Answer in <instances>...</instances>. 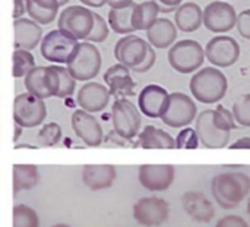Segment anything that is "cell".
Listing matches in <instances>:
<instances>
[{"instance_id":"cell-1","label":"cell","mask_w":250,"mask_h":227,"mask_svg":"<svg viewBox=\"0 0 250 227\" xmlns=\"http://www.w3.org/2000/svg\"><path fill=\"white\" fill-rule=\"evenodd\" d=\"M211 192L221 208L234 210L249 195L250 178L240 172L220 173L211 181Z\"/></svg>"},{"instance_id":"cell-2","label":"cell","mask_w":250,"mask_h":227,"mask_svg":"<svg viewBox=\"0 0 250 227\" xmlns=\"http://www.w3.org/2000/svg\"><path fill=\"white\" fill-rule=\"evenodd\" d=\"M189 88L199 103L215 104L226 97L229 91V81L218 68H201L192 76Z\"/></svg>"},{"instance_id":"cell-3","label":"cell","mask_w":250,"mask_h":227,"mask_svg":"<svg viewBox=\"0 0 250 227\" xmlns=\"http://www.w3.org/2000/svg\"><path fill=\"white\" fill-rule=\"evenodd\" d=\"M101 53L100 50L88 41L79 43L73 56L66 65V69L76 81H91L101 69Z\"/></svg>"},{"instance_id":"cell-4","label":"cell","mask_w":250,"mask_h":227,"mask_svg":"<svg viewBox=\"0 0 250 227\" xmlns=\"http://www.w3.org/2000/svg\"><path fill=\"white\" fill-rule=\"evenodd\" d=\"M205 48L195 40H182L168 50V63L179 73L199 70L205 62Z\"/></svg>"},{"instance_id":"cell-5","label":"cell","mask_w":250,"mask_h":227,"mask_svg":"<svg viewBox=\"0 0 250 227\" xmlns=\"http://www.w3.org/2000/svg\"><path fill=\"white\" fill-rule=\"evenodd\" d=\"M57 25V29L75 40H86L94 26V12L79 4L67 6L60 12Z\"/></svg>"},{"instance_id":"cell-6","label":"cell","mask_w":250,"mask_h":227,"mask_svg":"<svg viewBox=\"0 0 250 227\" xmlns=\"http://www.w3.org/2000/svg\"><path fill=\"white\" fill-rule=\"evenodd\" d=\"M111 123L117 135L130 141L139 134L142 125L141 112L130 100L117 98L111 106Z\"/></svg>"},{"instance_id":"cell-7","label":"cell","mask_w":250,"mask_h":227,"mask_svg":"<svg viewBox=\"0 0 250 227\" xmlns=\"http://www.w3.org/2000/svg\"><path fill=\"white\" fill-rule=\"evenodd\" d=\"M78 44L79 41L73 37L64 34L60 29H53L47 32L45 37H42L40 43V51L41 56L51 63L67 65L75 50L78 48Z\"/></svg>"},{"instance_id":"cell-8","label":"cell","mask_w":250,"mask_h":227,"mask_svg":"<svg viewBox=\"0 0 250 227\" xmlns=\"http://www.w3.org/2000/svg\"><path fill=\"white\" fill-rule=\"evenodd\" d=\"M198 117L196 103L185 92H171L168 98V106L161 117L163 123L179 129L188 128Z\"/></svg>"},{"instance_id":"cell-9","label":"cell","mask_w":250,"mask_h":227,"mask_svg":"<svg viewBox=\"0 0 250 227\" xmlns=\"http://www.w3.org/2000/svg\"><path fill=\"white\" fill-rule=\"evenodd\" d=\"M47 117V107L44 100L28 92L18 94L13 101V119L18 126L35 128L40 126Z\"/></svg>"},{"instance_id":"cell-10","label":"cell","mask_w":250,"mask_h":227,"mask_svg":"<svg viewBox=\"0 0 250 227\" xmlns=\"http://www.w3.org/2000/svg\"><path fill=\"white\" fill-rule=\"evenodd\" d=\"M168 216L170 204L160 197H145L138 200L133 205V219L141 226H161L168 220Z\"/></svg>"},{"instance_id":"cell-11","label":"cell","mask_w":250,"mask_h":227,"mask_svg":"<svg viewBox=\"0 0 250 227\" xmlns=\"http://www.w3.org/2000/svg\"><path fill=\"white\" fill-rule=\"evenodd\" d=\"M205 57L215 68H230L240 57V45L233 37L217 35L205 45Z\"/></svg>"},{"instance_id":"cell-12","label":"cell","mask_w":250,"mask_h":227,"mask_svg":"<svg viewBox=\"0 0 250 227\" xmlns=\"http://www.w3.org/2000/svg\"><path fill=\"white\" fill-rule=\"evenodd\" d=\"M236 9L229 1H211L204 9V25L211 32H229L236 26Z\"/></svg>"},{"instance_id":"cell-13","label":"cell","mask_w":250,"mask_h":227,"mask_svg":"<svg viewBox=\"0 0 250 227\" xmlns=\"http://www.w3.org/2000/svg\"><path fill=\"white\" fill-rule=\"evenodd\" d=\"M149 43L144 38L129 34L122 37L114 45V57L120 65H125L130 70L139 66L148 54Z\"/></svg>"},{"instance_id":"cell-14","label":"cell","mask_w":250,"mask_h":227,"mask_svg":"<svg viewBox=\"0 0 250 227\" xmlns=\"http://www.w3.org/2000/svg\"><path fill=\"white\" fill-rule=\"evenodd\" d=\"M176 178V169L171 164H142L139 167V183L151 192L170 189Z\"/></svg>"},{"instance_id":"cell-15","label":"cell","mask_w":250,"mask_h":227,"mask_svg":"<svg viewBox=\"0 0 250 227\" xmlns=\"http://www.w3.org/2000/svg\"><path fill=\"white\" fill-rule=\"evenodd\" d=\"M72 129L76 136L88 147H98L104 141V134L100 122L94 117V114L85 110H75L70 119Z\"/></svg>"},{"instance_id":"cell-16","label":"cell","mask_w":250,"mask_h":227,"mask_svg":"<svg viewBox=\"0 0 250 227\" xmlns=\"http://www.w3.org/2000/svg\"><path fill=\"white\" fill-rule=\"evenodd\" d=\"M170 94L166 88L149 84L142 88L138 97V109L142 114L149 119H161L167 106H168Z\"/></svg>"},{"instance_id":"cell-17","label":"cell","mask_w":250,"mask_h":227,"mask_svg":"<svg viewBox=\"0 0 250 227\" xmlns=\"http://www.w3.org/2000/svg\"><path fill=\"white\" fill-rule=\"evenodd\" d=\"M195 131L199 136L201 144L205 148L218 150L226 148L230 141V132H221L212 122V110H204L196 117Z\"/></svg>"},{"instance_id":"cell-18","label":"cell","mask_w":250,"mask_h":227,"mask_svg":"<svg viewBox=\"0 0 250 227\" xmlns=\"http://www.w3.org/2000/svg\"><path fill=\"white\" fill-rule=\"evenodd\" d=\"M110 97V91L105 85L92 81L81 87L76 95V103L79 104L81 110H85L92 114L103 112L108 106Z\"/></svg>"},{"instance_id":"cell-19","label":"cell","mask_w":250,"mask_h":227,"mask_svg":"<svg viewBox=\"0 0 250 227\" xmlns=\"http://www.w3.org/2000/svg\"><path fill=\"white\" fill-rule=\"evenodd\" d=\"M104 82L110 91V95L116 98H126L135 94L136 82L130 75V69L125 65H113L104 73Z\"/></svg>"},{"instance_id":"cell-20","label":"cell","mask_w":250,"mask_h":227,"mask_svg":"<svg viewBox=\"0 0 250 227\" xmlns=\"http://www.w3.org/2000/svg\"><path fill=\"white\" fill-rule=\"evenodd\" d=\"M186 214L196 223H209L215 216V208L208 197L199 191H188L182 197Z\"/></svg>"},{"instance_id":"cell-21","label":"cell","mask_w":250,"mask_h":227,"mask_svg":"<svg viewBox=\"0 0 250 227\" xmlns=\"http://www.w3.org/2000/svg\"><path fill=\"white\" fill-rule=\"evenodd\" d=\"M117 170L113 164H86L82 169V182L91 191H103L113 186Z\"/></svg>"},{"instance_id":"cell-22","label":"cell","mask_w":250,"mask_h":227,"mask_svg":"<svg viewBox=\"0 0 250 227\" xmlns=\"http://www.w3.org/2000/svg\"><path fill=\"white\" fill-rule=\"evenodd\" d=\"M13 29H15V50L31 51L42 40V28L32 19L28 18L15 19Z\"/></svg>"},{"instance_id":"cell-23","label":"cell","mask_w":250,"mask_h":227,"mask_svg":"<svg viewBox=\"0 0 250 227\" xmlns=\"http://www.w3.org/2000/svg\"><path fill=\"white\" fill-rule=\"evenodd\" d=\"M146 37L154 48H168L177 38V26L167 18H158L146 31Z\"/></svg>"},{"instance_id":"cell-24","label":"cell","mask_w":250,"mask_h":227,"mask_svg":"<svg viewBox=\"0 0 250 227\" xmlns=\"http://www.w3.org/2000/svg\"><path fill=\"white\" fill-rule=\"evenodd\" d=\"M176 26L183 32H193L204 23V10L198 3L186 1L174 13Z\"/></svg>"},{"instance_id":"cell-25","label":"cell","mask_w":250,"mask_h":227,"mask_svg":"<svg viewBox=\"0 0 250 227\" xmlns=\"http://www.w3.org/2000/svg\"><path fill=\"white\" fill-rule=\"evenodd\" d=\"M138 145L145 150H173L176 148V139L164 129H160L154 125H146L138 136Z\"/></svg>"},{"instance_id":"cell-26","label":"cell","mask_w":250,"mask_h":227,"mask_svg":"<svg viewBox=\"0 0 250 227\" xmlns=\"http://www.w3.org/2000/svg\"><path fill=\"white\" fill-rule=\"evenodd\" d=\"M59 7L57 0H28L26 13L38 25H48L57 18Z\"/></svg>"},{"instance_id":"cell-27","label":"cell","mask_w":250,"mask_h":227,"mask_svg":"<svg viewBox=\"0 0 250 227\" xmlns=\"http://www.w3.org/2000/svg\"><path fill=\"white\" fill-rule=\"evenodd\" d=\"M160 9L152 0L135 3L132 13V26L135 31H148L149 26L158 19Z\"/></svg>"},{"instance_id":"cell-28","label":"cell","mask_w":250,"mask_h":227,"mask_svg":"<svg viewBox=\"0 0 250 227\" xmlns=\"http://www.w3.org/2000/svg\"><path fill=\"white\" fill-rule=\"evenodd\" d=\"M40 170L35 164H15L13 166V191H28L38 185Z\"/></svg>"},{"instance_id":"cell-29","label":"cell","mask_w":250,"mask_h":227,"mask_svg":"<svg viewBox=\"0 0 250 227\" xmlns=\"http://www.w3.org/2000/svg\"><path fill=\"white\" fill-rule=\"evenodd\" d=\"M133 6L123 7V9H110L108 12V25L116 34L122 35H129L135 32L132 26V13H133Z\"/></svg>"},{"instance_id":"cell-30","label":"cell","mask_w":250,"mask_h":227,"mask_svg":"<svg viewBox=\"0 0 250 227\" xmlns=\"http://www.w3.org/2000/svg\"><path fill=\"white\" fill-rule=\"evenodd\" d=\"M44 68L45 66H35L34 69H31L26 73V76L23 79L26 92L31 95H35L41 100L50 98V94H48V90H47L45 81H44Z\"/></svg>"},{"instance_id":"cell-31","label":"cell","mask_w":250,"mask_h":227,"mask_svg":"<svg viewBox=\"0 0 250 227\" xmlns=\"http://www.w3.org/2000/svg\"><path fill=\"white\" fill-rule=\"evenodd\" d=\"M13 227H40V219L34 208L25 204L13 207Z\"/></svg>"},{"instance_id":"cell-32","label":"cell","mask_w":250,"mask_h":227,"mask_svg":"<svg viewBox=\"0 0 250 227\" xmlns=\"http://www.w3.org/2000/svg\"><path fill=\"white\" fill-rule=\"evenodd\" d=\"M13 69L12 73L15 78H25L26 73L35 68V59L28 50H15L13 51Z\"/></svg>"},{"instance_id":"cell-33","label":"cell","mask_w":250,"mask_h":227,"mask_svg":"<svg viewBox=\"0 0 250 227\" xmlns=\"http://www.w3.org/2000/svg\"><path fill=\"white\" fill-rule=\"evenodd\" d=\"M212 122L221 132H231L237 128L233 112H230L223 104H218L215 110H212Z\"/></svg>"},{"instance_id":"cell-34","label":"cell","mask_w":250,"mask_h":227,"mask_svg":"<svg viewBox=\"0 0 250 227\" xmlns=\"http://www.w3.org/2000/svg\"><path fill=\"white\" fill-rule=\"evenodd\" d=\"M62 139V128L56 122L45 123L38 132V142L41 147H54Z\"/></svg>"},{"instance_id":"cell-35","label":"cell","mask_w":250,"mask_h":227,"mask_svg":"<svg viewBox=\"0 0 250 227\" xmlns=\"http://www.w3.org/2000/svg\"><path fill=\"white\" fill-rule=\"evenodd\" d=\"M233 114L237 125L250 128V94H245L239 100H236V103L233 104Z\"/></svg>"},{"instance_id":"cell-36","label":"cell","mask_w":250,"mask_h":227,"mask_svg":"<svg viewBox=\"0 0 250 227\" xmlns=\"http://www.w3.org/2000/svg\"><path fill=\"white\" fill-rule=\"evenodd\" d=\"M174 139H176V148L179 150H196L201 144L196 131L189 126L183 128Z\"/></svg>"},{"instance_id":"cell-37","label":"cell","mask_w":250,"mask_h":227,"mask_svg":"<svg viewBox=\"0 0 250 227\" xmlns=\"http://www.w3.org/2000/svg\"><path fill=\"white\" fill-rule=\"evenodd\" d=\"M108 37V23L104 21V18L98 13L94 12V26L91 34L88 35V38L85 41L88 43H103L105 41Z\"/></svg>"},{"instance_id":"cell-38","label":"cell","mask_w":250,"mask_h":227,"mask_svg":"<svg viewBox=\"0 0 250 227\" xmlns=\"http://www.w3.org/2000/svg\"><path fill=\"white\" fill-rule=\"evenodd\" d=\"M236 26H237L239 34L243 38L250 40V9H246V10H243V12H240L237 15Z\"/></svg>"},{"instance_id":"cell-39","label":"cell","mask_w":250,"mask_h":227,"mask_svg":"<svg viewBox=\"0 0 250 227\" xmlns=\"http://www.w3.org/2000/svg\"><path fill=\"white\" fill-rule=\"evenodd\" d=\"M215 227H249V225L243 217L230 214V216H224L223 219H220Z\"/></svg>"},{"instance_id":"cell-40","label":"cell","mask_w":250,"mask_h":227,"mask_svg":"<svg viewBox=\"0 0 250 227\" xmlns=\"http://www.w3.org/2000/svg\"><path fill=\"white\" fill-rule=\"evenodd\" d=\"M155 60H157V54H155V50H154V47L149 44V48H148V54H146V57L144 59V62L139 65V66H136L135 69H132L133 72H136V73H145V72H148L154 65H155Z\"/></svg>"},{"instance_id":"cell-41","label":"cell","mask_w":250,"mask_h":227,"mask_svg":"<svg viewBox=\"0 0 250 227\" xmlns=\"http://www.w3.org/2000/svg\"><path fill=\"white\" fill-rule=\"evenodd\" d=\"M157 7L160 9L161 13H171V12H176L182 4H183V0H152Z\"/></svg>"},{"instance_id":"cell-42","label":"cell","mask_w":250,"mask_h":227,"mask_svg":"<svg viewBox=\"0 0 250 227\" xmlns=\"http://www.w3.org/2000/svg\"><path fill=\"white\" fill-rule=\"evenodd\" d=\"M26 3H28V0H15V6H13V18L15 19L23 18V13H26Z\"/></svg>"},{"instance_id":"cell-43","label":"cell","mask_w":250,"mask_h":227,"mask_svg":"<svg viewBox=\"0 0 250 227\" xmlns=\"http://www.w3.org/2000/svg\"><path fill=\"white\" fill-rule=\"evenodd\" d=\"M230 150H250V136H242L236 142L229 145Z\"/></svg>"},{"instance_id":"cell-44","label":"cell","mask_w":250,"mask_h":227,"mask_svg":"<svg viewBox=\"0 0 250 227\" xmlns=\"http://www.w3.org/2000/svg\"><path fill=\"white\" fill-rule=\"evenodd\" d=\"M133 3H135L133 0H107V4L110 6V9H123V7L132 6Z\"/></svg>"},{"instance_id":"cell-45","label":"cell","mask_w":250,"mask_h":227,"mask_svg":"<svg viewBox=\"0 0 250 227\" xmlns=\"http://www.w3.org/2000/svg\"><path fill=\"white\" fill-rule=\"evenodd\" d=\"M79 1L89 7H103L104 4H107V0H79Z\"/></svg>"},{"instance_id":"cell-46","label":"cell","mask_w":250,"mask_h":227,"mask_svg":"<svg viewBox=\"0 0 250 227\" xmlns=\"http://www.w3.org/2000/svg\"><path fill=\"white\" fill-rule=\"evenodd\" d=\"M21 134H22V128L16 125V132H15V138H13V139H15V141H18V139H19V135H21Z\"/></svg>"},{"instance_id":"cell-47","label":"cell","mask_w":250,"mask_h":227,"mask_svg":"<svg viewBox=\"0 0 250 227\" xmlns=\"http://www.w3.org/2000/svg\"><path fill=\"white\" fill-rule=\"evenodd\" d=\"M69 1H70V0H57V3H59L60 6H66Z\"/></svg>"},{"instance_id":"cell-48","label":"cell","mask_w":250,"mask_h":227,"mask_svg":"<svg viewBox=\"0 0 250 227\" xmlns=\"http://www.w3.org/2000/svg\"><path fill=\"white\" fill-rule=\"evenodd\" d=\"M51 227H72V226H69V225H66V223H57V225H53Z\"/></svg>"},{"instance_id":"cell-49","label":"cell","mask_w":250,"mask_h":227,"mask_svg":"<svg viewBox=\"0 0 250 227\" xmlns=\"http://www.w3.org/2000/svg\"><path fill=\"white\" fill-rule=\"evenodd\" d=\"M248 214L250 216V198H249V201H248Z\"/></svg>"}]
</instances>
